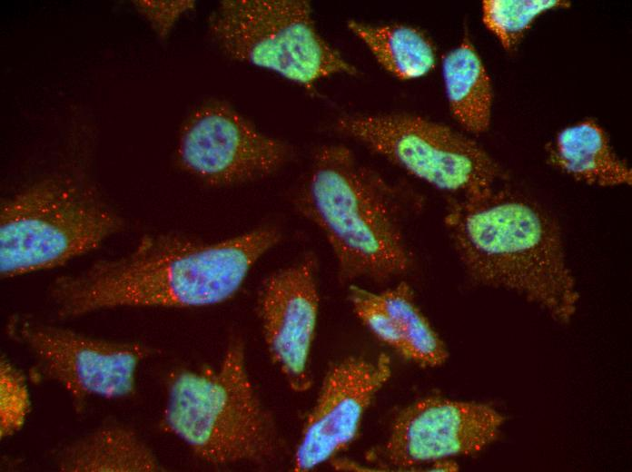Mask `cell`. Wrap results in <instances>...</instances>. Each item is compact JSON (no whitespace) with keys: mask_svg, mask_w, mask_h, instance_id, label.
Returning a JSON list of instances; mask_svg holds the SVG:
<instances>
[{"mask_svg":"<svg viewBox=\"0 0 632 472\" xmlns=\"http://www.w3.org/2000/svg\"><path fill=\"white\" fill-rule=\"evenodd\" d=\"M335 129L442 191L477 195L492 190L501 176L498 163L473 140L419 115H346Z\"/></svg>","mask_w":632,"mask_h":472,"instance_id":"cell-7","label":"cell"},{"mask_svg":"<svg viewBox=\"0 0 632 472\" xmlns=\"http://www.w3.org/2000/svg\"><path fill=\"white\" fill-rule=\"evenodd\" d=\"M347 25L379 64L400 80L424 76L435 65V47L430 38L416 27L370 25L355 20H350Z\"/></svg>","mask_w":632,"mask_h":472,"instance_id":"cell-16","label":"cell"},{"mask_svg":"<svg viewBox=\"0 0 632 472\" xmlns=\"http://www.w3.org/2000/svg\"><path fill=\"white\" fill-rule=\"evenodd\" d=\"M161 425L215 466L264 462L278 447L272 416L250 378L239 339L230 341L216 369L173 373Z\"/></svg>","mask_w":632,"mask_h":472,"instance_id":"cell-4","label":"cell"},{"mask_svg":"<svg viewBox=\"0 0 632 472\" xmlns=\"http://www.w3.org/2000/svg\"><path fill=\"white\" fill-rule=\"evenodd\" d=\"M298 206L328 241L341 283L360 278L381 283L409 270L398 192L346 146L318 150Z\"/></svg>","mask_w":632,"mask_h":472,"instance_id":"cell-3","label":"cell"},{"mask_svg":"<svg viewBox=\"0 0 632 472\" xmlns=\"http://www.w3.org/2000/svg\"><path fill=\"white\" fill-rule=\"evenodd\" d=\"M139 3L137 6L140 12L161 36L168 34L182 14L194 6L193 1H142Z\"/></svg>","mask_w":632,"mask_h":472,"instance_id":"cell-21","label":"cell"},{"mask_svg":"<svg viewBox=\"0 0 632 472\" xmlns=\"http://www.w3.org/2000/svg\"><path fill=\"white\" fill-rule=\"evenodd\" d=\"M504 420L488 404L427 397L396 416L387 440L370 450L367 459L384 469L408 471L475 455L497 440Z\"/></svg>","mask_w":632,"mask_h":472,"instance_id":"cell-9","label":"cell"},{"mask_svg":"<svg viewBox=\"0 0 632 472\" xmlns=\"http://www.w3.org/2000/svg\"><path fill=\"white\" fill-rule=\"evenodd\" d=\"M316 260L312 255L273 272L264 281L260 317L271 359L290 388L305 392L312 384L310 356L319 310Z\"/></svg>","mask_w":632,"mask_h":472,"instance_id":"cell-12","label":"cell"},{"mask_svg":"<svg viewBox=\"0 0 632 472\" xmlns=\"http://www.w3.org/2000/svg\"><path fill=\"white\" fill-rule=\"evenodd\" d=\"M31 411V398L24 373L5 356L0 360V437L19 432Z\"/></svg>","mask_w":632,"mask_h":472,"instance_id":"cell-19","label":"cell"},{"mask_svg":"<svg viewBox=\"0 0 632 472\" xmlns=\"http://www.w3.org/2000/svg\"><path fill=\"white\" fill-rule=\"evenodd\" d=\"M549 162L574 179L603 187L630 185V168L615 153L603 128L586 120L560 131L548 149Z\"/></svg>","mask_w":632,"mask_h":472,"instance_id":"cell-14","label":"cell"},{"mask_svg":"<svg viewBox=\"0 0 632 472\" xmlns=\"http://www.w3.org/2000/svg\"><path fill=\"white\" fill-rule=\"evenodd\" d=\"M349 299L354 313L364 326L380 340L402 356L401 333L380 293L351 285L349 289Z\"/></svg>","mask_w":632,"mask_h":472,"instance_id":"cell-20","label":"cell"},{"mask_svg":"<svg viewBox=\"0 0 632 472\" xmlns=\"http://www.w3.org/2000/svg\"><path fill=\"white\" fill-rule=\"evenodd\" d=\"M569 5V2L558 0H487L482 3V19L504 48L512 50L538 15Z\"/></svg>","mask_w":632,"mask_h":472,"instance_id":"cell-18","label":"cell"},{"mask_svg":"<svg viewBox=\"0 0 632 472\" xmlns=\"http://www.w3.org/2000/svg\"><path fill=\"white\" fill-rule=\"evenodd\" d=\"M442 75L449 105L457 122L472 133L487 131L491 117V82L468 39L444 56Z\"/></svg>","mask_w":632,"mask_h":472,"instance_id":"cell-15","label":"cell"},{"mask_svg":"<svg viewBox=\"0 0 632 472\" xmlns=\"http://www.w3.org/2000/svg\"><path fill=\"white\" fill-rule=\"evenodd\" d=\"M430 471H457L459 465L450 458H443L430 463Z\"/></svg>","mask_w":632,"mask_h":472,"instance_id":"cell-22","label":"cell"},{"mask_svg":"<svg viewBox=\"0 0 632 472\" xmlns=\"http://www.w3.org/2000/svg\"><path fill=\"white\" fill-rule=\"evenodd\" d=\"M7 331L32 353L40 376L62 387L78 407L91 397L132 396L148 352L140 343L94 338L23 316L13 317Z\"/></svg>","mask_w":632,"mask_h":472,"instance_id":"cell-8","label":"cell"},{"mask_svg":"<svg viewBox=\"0 0 632 472\" xmlns=\"http://www.w3.org/2000/svg\"><path fill=\"white\" fill-rule=\"evenodd\" d=\"M280 238L272 227L217 242L177 233L147 235L121 257L55 278L49 296L61 318L116 308L214 305L234 295Z\"/></svg>","mask_w":632,"mask_h":472,"instance_id":"cell-1","label":"cell"},{"mask_svg":"<svg viewBox=\"0 0 632 472\" xmlns=\"http://www.w3.org/2000/svg\"><path fill=\"white\" fill-rule=\"evenodd\" d=\"M122 227L121 218L88 186L65 177L37 182L1 205V276L61 266Z\"/></svg>","mask_w":632,"mask_h":472,"instance_id":"cell-5","label":"cell"},{"mask_svg":"<svg viewBox=\"0 0 632 472\" xmlns=\"http://www.w3.org/2000/svg\"><path fill=\"white\" fill-rule=\"evenodd\" d=\"M391 376L390 359L351 356L327 371L315 403L304 422L292 469L310 471L331 460L357 437L361 419Z\"/></svg>","mask_w":632,"mask_h":472,"instance_id":"cell-11","label":"cell"},{"mask_svg":"<svg viewBox=\"0 0 632 472\" xmlns=\"http://www.w3.org/2000/svg\"><path fill=\"white\" fill-rule=\"evenodd\" d=\"M62 472H156L157 457L139 433L127 425L98 427L62 447L55 457Z\"/></svg>","mask_w":632,"mask_h":472,"instance_id":"cell-13","label":"cell"},{"mask_svg":"<svg viewBox=\"0 0 632 472\" xmlns=\"http://www.w3.org/2000/svg\"><path fill=\"white\" fill-rule=\"evenodd\" d=\"M455 251L475 282L514 292L568 323L579 294L559 228L541 207L506 191L462 196L444 218Z\"/></svg>","mask_w":632,"mask_h":472,"instance_id":"cell-2","label":"cell"},{"mask_svg":"<svg viewBox=\"0 0 632 472\" xmlns=\"http://www.w3.org/2000/svg\"><path fill=\"white\" fill-rule=\"evenodd\" d=\"M380 296L401 333L402 357L422 368L443 365L449 358L448 349L418 307L411 287L401 281Z\"/></svg>","mask_w":632,"mask_h":472,"instance_id":"cell-17","label":"cell"},{"mask_svg":"<svg viewBox=\"0 0 632 472\" xmlns=\"http://www.w3.org/2000/svg\"><path fill=\"white\" fill-rule=\"evenodd\" d=\"M291 155L288 144L258 131L220 103L195 110L183 126L177 145L181 167L214 186L265 178Z\"/></svg>","mask_w":632,"mask_h":472,"instance_id":"cell-10","label":"cell"},{"mask_svg":"<svg viewBox=\"0 0 632 472\" xmlns=\"http://www.w3.org/2000/svg\"><path fill=\"white\" fill-rule=\"evenodd\" d=\"M213 40L230 58L311 86L357 69L318 32L304 0H224L209 18Z\"/></svg>","mask_w":632,"mask_h":472,"instance_id":"cell-6","label":"cell"}]
</instances>
